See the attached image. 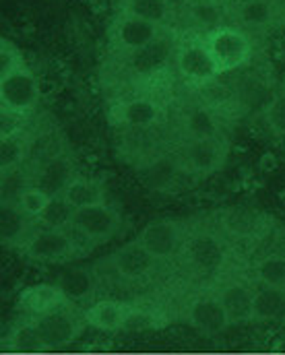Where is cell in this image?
<instances>
[{"mask_svg": "<svg viewBox=\"0 0 285 355\" xmlns=\"http://www.w3.org/2000/svg\"><path fill=\"white\" fill-rule=\"evenodd\" d=\"M60 196H64L75 209H81V207H89L95 202H103L105 200V186L99 178L77 174L67 184V188L62 190Z\"/></svg>", "mask_w": 285, "mask_h": 355, "instance_id": "obj_22", "label": "cell"}, {"mask_svg": "<svg viewBox=\"0 0 285 355\" xmlns=\"http://www.w3.org/2000/svg\"><path fill=\"white\" fill-rule=\"evenodd\" d=\"M187 322L205 337H217L232 324L217 293L194 295L187 306Z\"/></svg>", "mask_w": 285, "mask_h": 355, "instance_id": "obj_13", "label": "cell"}, {"mask_svg": "<svg viewBox=\"0 0 285 355\" xmlns=\"http://www.w3.org/2000/svg\"><path fill=\"white\" fill-rule=\"evenodd\" d=\"M180 257L184 259L190 270L198 275H215L230 261L227 236L221 230L219 232L205 230V227L189 230Z\"/></svg>", "mask_w": 285, "mask_h": 355, "instance_id": "obj_2", "label": "cell"}, {"mask_svg": "<svg viewBox=\"0 0 285 355\" xmlns=\"http://www.w3.org/2000/svg\"><path fill=\"white\" fill-rule=\"evenodd\" d=\"M112 46L126 56H137L162 40V25L120 10L110 29Z\"/></svg>", "mask_w": 285, "mask_h": 355, "instance_id": "obj_7", "label": "cell"}, {"mask_svg": "<svg viewBox=\"0 0 285 355\" xmlns=\"http://www.w3.org/2000/svg\"><path fill=\"white\" fill-rule=\"evenodd\" d=\"M77 176L75 172V164L69 155L64 153H54L50 157H46L29 176V182L33 186H40L42 190H46L50 196H58L62 194V190L67 188V184Z\"/></svg>", "mask_w": 285, "mask_h": 355, "instance_id": "obj_17", "label": "cell"}, {"mask_svg": "<svg viewBox=\"0 0 285 355\" xmlns=\"http://www.w3.org/2000/svg\"><path fill=\"white\" fill-rule=\"evenodd\" d=\"M112 118L126 130H149L164 120V105L151 95H135L116 103Z\"/></svg>", "mask_w": 285, "mask_h": 355, "instance_id": "obj_12", "label": "cell"}, {"mask_svg": "<svg viewBox=\"0 0 285 355\" xmlns=\"http://www.w3.org/2000/svg\"><path fill=\"white\" fill-rule=\"evenodd\" d=\"M285 318V291L254 283V320Z\"/></svg>", "mask_w": 285, "mask_h": 355, "instance_id": "obj_25", "label": "cell"}, {"mask_svg": "<svg viewBox=\"0 0 285 355\" xmlns=\"http://www.w3.org/2000/svg\"><path fill=\"white\" fill-rule=\"evenodd\" d=\"M35 221L25 217L12 202L2 200V217H0V234H2V244L6 248L19 250L27 238L35 232L33 227Z\"/></svg>", "mask_w": 285, "mask_h": 355, "instance_id": "obj_20", "label": "cell"}, {"mask_svg": "<svg viewBox=\"0 0 285 355\" xmlns=\"http://www.w3.org/2000/svg\"><path fill=\"white\" fill-rule=\"evenodd\" d=\"M159 261L139 242L132 240L124 246H120L112 257H110V266L112 270L130 283L137 281H147L155 270H157Z\"/></svg>", "mask_w": 285, "mask_h": 355, "instance_id": "obj_14", "label": "cell"}, {"mask_svg": "<svg viewBox=\"0 0 285 355\" xmlns=\"http://www.w3.org/2000/svg\"><path fill=\"white\" fill-rule=\"evenodd\" d=\"M182 132H184V141L217 137L221 135V122L213 110L198 105L182 116Z\"/></svg>", "mask_w": 285, "mask_h": 355, "instance_id": "obj_23", "label": "cell"}, {"mask_svg": "<svg viewBox=\"0 0 285 355\" xmlns=\"http://www.w3.org/2000/svg\"><path fill=\"white\" fill-rule=\"evenodd\" d=\"M42 99V87L35 73L23 64L6 75H0V114L17 120L29 118Z\"/></svg>", "mask_w": 285, "mask_h": 355, "instance_id": "obj_3", "label": "cell"}, {"mask_svg": "<svg viewBox=\"0 0 285 355\" xmlns=\"http://www.w3.org/2000/svg\"><path fill=\"white\" fill-rule=\"evenodd\" d=\"M217 297L223 304L232 324H242L254 320V283L244 279H225L217 287Z\"/></svg>", "mask_w": 285, "mask_h": 355, "instance_id": "obj_16", "label": "cell"}, {"mask_svg": "<svg viewBox=\"0 0 285 355\" xmlns=\"http://www.w3.org/2000/svg\"><path fill=\"white\" fill-rule=\"evenodd\" d=\"M23 64H27L23 58V52L10 40L2 37L0 40V75H6Z\"/></svg>", "mask_w": 285, "mask_h": 355, "instance_id": "obj_30", "label": "cell"}, {"mask_svg": "<svg viewBox=\"0 0 285 355\" xmlns=\"http://www.w3.org/2000/svg\"><path fill=\"white\" fill-rule=\"evenodd\" d=\"M230 155V143L223 135L184 141L176 153V162L182 174L205 178L219 172Z\"/></svg>", "mask_w": 285, "mask_h": 355, "instance_id": "obj_4", "label": "cell"}, {"mask_svg": "<svg viewBox=\"0 0 285 355\" xmlns=\"http://www.w3.org/2000/svg\"><path fill=\"white\" fill-rule=\"evenodd\" d=\"M174 64L180 79L190 87H207L221 77L202 37L182 40L174 50Z\"/></svg>", "mask_w": 285, "mask_h": 355, "instance_id": "obj_5", "label": "cell"}, {"mask_svg": "<svg viewBox=\"0 0 285 355\" xmlns=\"http://www.w3.org/2000/svg\"><path fill=\"white\" fill-rule=\"evenodd\" d=\"M221 75L246 67L252 58V40L240 25H221L202 35Z\"/></svg>", "mask_w": 285, "mask_h": 355, "instance_id": "obj_1", "label": "cell"}, {"mask_svg": "<svg viewBox=\"0 0 285 355\" xmlns=\"http://www.w3.org/2000/svg\"><path fill=\"white\" fill-rule=\"evenodd\" d=\"M282 15L275 0H240L236 17L242 29H267Z\"/></svg>", "mask_w": 285, "mask_h": 355, "instance_id": "obj_21", "label": "cell"}, {"mask_svg": "<svg viewBox=\"0 0 285 355\" xmlns=\"http://www.w3.org/2000/svg\"><path fill=\"white\" fill-rule=\"evenodd\" d=\"M189 236V227L184 221L180 219H172V217H162L155 219L151 223H147L141 232H139V242L159 261H174L182 254L184 242Z\"/></svg>", "mask_w": 285, "mask_h": 355, "instance_id": "obj_8", "label": "cell"}, {"mask_svg": "<svg viewBox=\"0 0 285 355\" xmlns=\"http://www.w3.org/2000/svg\"><path fill=\"white\" fill-rule=\"evenodd\" d=\"M275 4L279 6V10H282V12H285V0H275Z\"/></svg>", "mask_w": 285, "mask_h": 355, "instance_id": "obj_31", "label": "cell"}, {"mask_svg": "<svg viewBox=\"0 0 285 355\" xmlns=\"http://www.w3.org/2000/svg\"><path fill=\"white\" fill-rule=\"evenodd\" d=\"M139 304L135 302H122V300H99L92 304L83 316L87 327L103 333H118L128 329L132 318L139 312Z\"/></svg>", "mask_w": 285, "mask_h": 355, "instance_id": "obj_15", "label": "cell"}, {"mask_svg": "<svg viewBox=\"0 0 285 355\" xmlns=\"http://www.w3.org/2000/svg\"><path fill=\"white\" fill-rule=\"evenodd\" d=\"M122 10L141 17L145 21H151L155 25H162L170 19V2L168 0H122Z\"/></svg>", "mask_w": 285, "mask_h": 355, "instance_id": "obj_29", "label": "cell"}, {"mask_svg": "<svg viewBox=\"0 0 285 355\" xmlns=\"http://www.w3.org/2000/svg\"><path fill=\"white\" fill-rule=\"evenodd\" d=\"M187 15L194 23V27L205 29V33H209L215 27L225 25L223 23L225 10H223V4L219 0H190Z\"/></svg>", "mask_w": 285, "mask_h": 355, "instance_id": "obj_26", "label": "cell"}, {"mask_svg": "<svg viewBox=\"0 0 285 355\" xmlns=\"http://www.w3.org/2000/svg\"><path fill=\"white\" fill-rule=\"evenodd\" d=\"M77 242L69 230H35L27 242L19 248V252L40 265H60L69 263L77 257Z\"/></svg>", "mask_w": 285, "mask_h": 355, "instance_id": "obj_6", "label": "cell"}, {"mask_svg": "<svg viewBox=\"0 0 285 355\" xmlns=\"http://www.w3.org/2000/svg\"><path fill=\"white\" fill-rule=\"evenodd\" d=\"M265 223L267 219L252 209H227L219 217V230L236 240H254L265 230Z\"/></svg>", "mask_w": 285, "mask_h": 355, "instance_id": "obj_18", "label": "cell"}, {"mask_svg": "<svg viewBox=\"0 0 285 355\" xmlns=\"http://www.w3.org/2000/svg\"><path fill=\"white\" fill-rule=\"evenodd\" d=\"M254 283L285 291V254L269 252L254 261L252 265Z\"/></svg>", "mask_w": 285, "mask_h": 355, "instance_id": "obj_24", "label": "cell"}, {"mask_svg": "<svg viewBox=\"0 0 285 355\" xmlns=\"http://www.w3.org/2000/svg\"><path fill=\"white\" fill-rule=\"evenodd\" d=\"M73 304L69 293L60 283H35L25 287L17 295V312L19 318L40 320L48 314H54Z\"/></svg>", "mask_w": 285, "mask_h": 355, "instance_id": "obj_11", "label": "cell"}, {"mask_svg": "<svg viewBox=\"0 0 285 355\" xmlns=\"http://www.w3.org/2000/svg\"><path fill=\"white\" fill-rule=\"evenodd\" d=\"M31 151V135L21 126L0 135V174H12L23 170V164Z\"/></svg>", "mask_w": 285, "mask_h": 355, "instance_id": "obj_19", "label": "cell"}, {"mask_svg": "<svg viewBox=\"0 0 285 355\" xmlns=\"http://www.w3.org/2000/svg\"><path fill=\"white\" fill-rule=\"evenodd\" d=\"M33 324L42 349H62L73 341H77L83 329L87 327L85 316L79 314L73 304L40 320H33Z\"/></svg>", "mask_w": 285, "mask_h": 355, "instance_id": "obj_9", "label": "cell"}, {"mask_svg": "<svg viewBox=\"0 0 285 355\" xmlns=\"http://www.w3.org/2000/svg\"><path fill=\"white\" fill-rule=\"evenodd\" d=\"M50 200H52V196H50L46 190H42L40 186L29 184V186H25V188L17 194V198L12 200V205H15L25 217H29L31 221L37 223V219H40V217L44 215V211L48 209ZM4 202H6V200H4Z\"/></svg>", "mask_w": 285, "mask_h": 355, "instance_id": "obj_27", "label": "cell"}, {"mask_svg": "<svg viewBox=\"0 0 285 355\" xmlns=\"http://www.w3.org/2000/svg\"><path fill=\"white\" fill-rule=\"evenodd\" d=\"M122 227V215L110 205V202H95L89 207L75 209L73 217V232L92 242V244H103L112 240Z\"/></svg>", "mask_w": 285, "mask_h": 355, "instance_id": "obj_10", "label": "cell"}, {"mask_svg": "<svg viewBox=\"0 0 285 355\" xmlns=\"http://www.w3.org/2000/svg\"><path fill=\"white\" fill-rule=\"evenodd\" d=\"M73 217H75V207L64 196L58 194V196H52L48 209L37 219V223L40 227H46V230H71Z\"/></svg>", "mask_w": 285, "mask_h": 355, "instance_id": "obj_28", "label": "cell"}]
</instances>
